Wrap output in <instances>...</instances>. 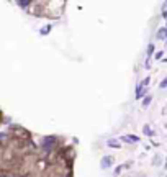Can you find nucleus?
<instances>
[{
    "instance_id": "obj_12",
    "label": "nucleus",
    "mask_w": 167,
    "mask_h": 177,
    "mask_svg": "<svg viewBox=\"0 0 167 177\" xmlns=\"http://www.w3.org/2000/svg\"><path fill=\"white\" fill-rule=\"evenodd\" d=\"M2 177H8V176H7V174H3V176H2Z\"/></svg>"
},
{
    "instance_id": "obj_2",
    "label": "nucleus",
    "mask_w": 167,
    "mask_h": 177,
    "mask_svg": "<svg viewBox=\"0 0 167 177\" xmlns=\"http://www.w3.org/2000/svg\"><path fill=\"white\" fill-rule=\"evenodd\" d=\"M123 141H126V143H138L139 138L136 136V134H125L123 138H121Z\"/></svg>"
},
{
    "instance_id": "obj_10",
    "label": "nucleus",
    "mask_w": 167,
    "mask_h": 177,
    "mask_svg": "<svg viewBox=\"0 0 167 177\" xmlns=\"http://www.w3.org/2000/svg\"><path fill=\"white\" fill-rule=\"evenodd\" d=\"M154 53V44H149L148 46V54H152Z\"/></svg>"
},
{
    "instance_id": "obj_13",
    "label": "nucleus",
    "mask_w": 167,
    "mask_h": 177,
    "mask_svg": "<svg viewBox=\"0 0 167 177\" xmlns=\"http://www.w3.org/2000/svg\"><path fill=\"white\" fill-rule=\"evenodd\" d=\"M166 167H167V161H166Z\"/></svg>"
},
{
    "instance_id": "obj_11",
    "label": "nucleus",
    "mask_w": 167,
    "mask_h": 177,
    "mask_svg": "<svg viewBox=\"0 0 167 177\" xmlns=\"http://www.w3.org/2000/svg\"><path fill=\"white\" fill-rule=\"evenodd\" d=\"M159 87H161V89H166L167 87V79H164V81L161 82V85H159Z\"/></svg>"
},
{
    "instance_id": "obj_8",
    "label": "nucleus",
    "mask_w": 167,
    "mask_h": 177,
    "mask_svg": "<svg viewBox=\"0 0 167 177\" xmlns=\"http://www.w3.org/2000/svg\"><path fill=\"white\" fill-rule=\"evenodd\" d=\"M142 131H144V134H152V131H151V128H149V126H144V128H142Z\"/></svg>"
},
{
    "instance_id": "obj_4",
    "label": "nucleus",
    "mask_w": 167,
    "mask_h": 177,
    "mask_svg": "<svg viewBox=\"0 0 167 177\" xmlns=\"http://www.w3.org/2000/svg\"><path fill=\"white\" fill-rule=\"evenodd\" d=\"M157 36L161 38V40H166V38H167V28H161V30H159Z\"/></svg>"
},
{
    "instance_id": "obj_7",
    "label": "nucleus",
    "mask_w": 167,
    "mask_h": 177,
    "mask_svg": "<svg viewBox=\"0 0 167 177\" xmlns=\"http://www.w3.org/2000/svg\"><path fill=\"white\" fill-rule=\"evenodd\" d=\"M49 30H51V25L44 26V28H43V30H41V34H48V33H49Z\"/></svg>"
},
{
    "instance_id": "obj_5",
    "label": "nucleus",
    "mask_w": 167,
    "mask_h": 177,
    "mask_svg": "<svg viewBox=\"0 0 167 177\" xmlns=\"http://www.w3.org/2000/svg\"><path fill=\"white\" fill-rule=\"evenodd\" d=\"M108 146L110 148H120V143H116V141H113V140H108Z\"/></svg>"
},
{
    "instance_id": "obj_1",
    "label": "nucleus",
    "mask_w": 167,
    "mask_h": 177,
    "mask_svg": "<svg viewBox=\"0 0 167 177\" xmlns=\"http://www.w3.org/2000/svg\"><path fill=\"white\" fill-rule=\"evenodd\" d=\"M100 164H102V167H103V169L110 167V166L113 164V158H111V156H105V158L102 159V162H100Z\"/></svg>"
},
{
    "instance_id": "obj_9",
    "label": "nucleus",
    "mask_w": 167,
    "mask_h": 177,
    "mask_svg": "<svg viewBox=\"0 0 167 177\" xmlns=\"http://www.w3.org/2000/svg\"><path fill=\"white\" fill-rule=\"evenodd\" d=\"M28 3H30L28 0H20V2H18V5H20V7H28Z\"/></svg>"
},
{
    "instance_id": "obj_3",
    "label": "nucleus",
    "mask_w": 167,
    "mask_h": 177,
    "mask_svg": "<svg viewBox=\"0 0 167 177\" xmlns=\"http://www.w3.org/2000/svg\"><path fill=\"white\" fill-rule=\"evenodd\" d=\"M56 143V138H46V141H44V148H46V149H49L51 148V144H54Z\"/></svg>"
},
{
    "instance_id": "obj_6",
    "label": "nucleus",
    "mask_w": 167,
    "mask_h": 177,
    "mask_svg": "<svg viewBox=\"0 0 167 177\" xmlns=\"http://www.w3.org/2000/svg\"><path fill=\"white\" fill-rule=\"evenodd\" d=\"M151 100H152V99H151V97H146V99H144V100H142V107H148V105H149V103H151Z\"/></svg>"
}]
</instances>
